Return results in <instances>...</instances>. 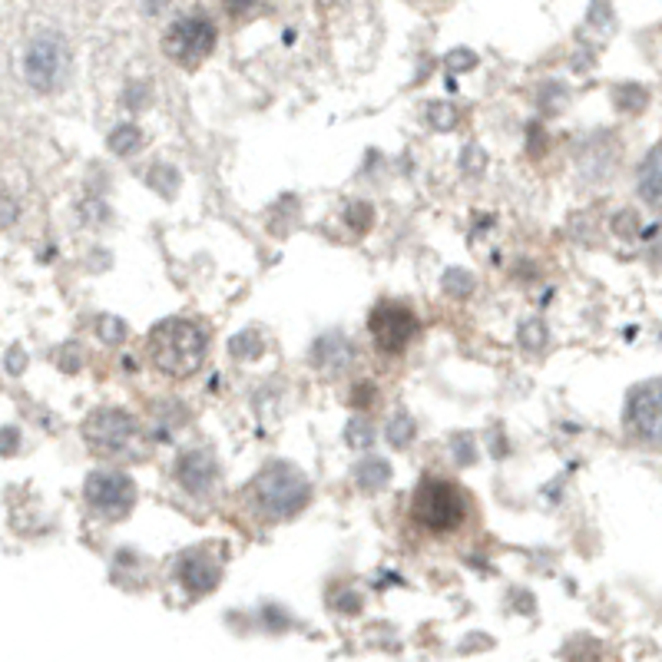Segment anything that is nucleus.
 <instances>
[{
	"label": "nucleus",
	"mask_w": 662,
	"mask_h": 662,
	"mask_svg": "<svg viewBox=\"0 0 662 662\" xmlns=\"http://www.w3.org/2000/svg\"><path fill=\"white\" fill-rule=\"evenodd\" d=\"M209 339L205 331L189 318H169L153 328L150 335V362L166 378H189L205 362Z\"/></svg>",
	"instance_id": "1"
},
{
	"label": "nucleus",
	"mask_w": 662,
	"mask_h": 662,
	"mask_svg": "<svg viewBox=\"0 0 662 662\" xmlns=\"http://www.w3.org/2000/svg\"><path fill=\"white\" fill-rule=\"evenodd\" d=\"M83 440L96 458L109 461H140L146 454L140 421L120 407H96L83 421Z\"/></svg>",
	"instance_id": "2"
},
{
	"label": "nucleus",
	"mask_w": 662,
	"mask_h": 662,
	"mask_svg": "<svg viewBox=\"0 0 662 662\" xmlns=\"http://www.w3.org/2000/svg\"><path fill=\"white\" fill-rule=\"evenodd\" d=\"M411 517L427 533H451L464 523L468 500L454 484L440 481V477H424L411 497Z\"/></svg>",
	"instance_id": "3"
},
{
	"label": "nucleus",
	"mask_w": 662,
	"mask_h": 662,
	"mask_svg": "<svg viewBox=\"0 0 662 662\" xmlns=\"http://www.w3.org/2000/svg\"><path fill=\"white\" fill-rule=\"evenodd\" d=\"M311 497L308 477L285 461L269 464L259 477H256V504L262 507L265 517L272 520H288L295 517Z\"/></svg>",
	"instance_id": "4"
},
{
	"label": "nucleus",
	"mask_w": 662,
	"mask_h": 662,
	"mask_svg": "<svg viewBox=\"0 0 662 662\" xmlns=\"http://www.w3.org/2000/svg\"><path fill=\"white\" fill-rule=\"evenodd\" d=\"M83 497L93 513L106 520H123L137 504V484L123 471H93L83 484Z\"/></svg>",
	"instance_id": "5"
},
{
	"label": "nucleus",
	"mask_w": 662,
	"mask_h": 662,
	"mask_svg": "<svg viewBox=\"0 0 662 662\" xmlns=\"http://www.w3.org/2000/svg\"><path fill=\"white\" fill-rule=\"evenodd\" d=\"M212 47H215V27L202 14L173 21V27L163 37V54L179 67H199L212 54Z\"/></svg>",
	"instance_id": "6"
},
{
	"label": "nucleus",
	"mask_w": 662,
	"mask_h": 662,
	"mask_svg": "<svg viewBox=\"0 0 662 662\" xmlns=\"http://www.w3.org/2000/svg\"><path fill=\"white\" fill-rule=\"evenodd\" d=\"M371 339L385 355H401L417 335V315L401 302H381L371 311Z\"/></svg>",
	"instance_id": "7"
},
{
	"label": "nucleus",
	"mask_w": 662,
	"mask_h": 662,
	"mask_svg": "<svg viewBox=\"0 0 662 662\" xmlns=\"http://www.w3.org/2000/svg\"><path fill=\"white\" fill-rule=\"evenodd\" d=\"M626 427L646 445H662V378L642 381L629 391Z\"/></svg>",
	"instance_id": "8"
},
{
	"label": "nucleus",
	"mask_w": 662,
	"mask_h": 662,
	"mask_svg": "<svg viewBox=\"0 0 662 662\" xmlns=\"http://www.w3.org/2000/svg\"><path fill=\"white\" fill-rule=\"evenodd\" d=\"M24 70H27V80L34 90H44V93L54 90L67 73V47L50 34L37 37L27 50Z\"/></svg>",
	"instance_id": "9"
},
{
	"label": "nucleus",
	"mask_w": 662,
	"mask_h": 662,
	"mask_svg": "<svg viewBox=\"0 0 662 662\" xmlns=\"http://www.w3.org/2000/svg\"><path fill=\"white\" fill-rule=\"evenodd\" d=\"M311 362L318 371H324L328 378H339L352 368L355 362V345L342 335V331H328L321 335L311 348Z\"/></svg>",
	"instance_id": "10"
},
{
	"label": "nucleus",
	"mask_w": 662,
	"mask_h": 662,
	"mask_svg": "<svg viewBox=\"0 0 662 662\" xmlns=\"http://www.w3.org/2000/svg\"><path fill=\"white\" fill-rule=\"evenodd\" d=\"M215 477H218V468H215V461H212L209 451H186L176 461V481L192 497H205L215 487Z\"/></svg>",
	"instance_id": "11"
},
{
	"label": "nucleus",
	"mask_w": 662,
	"mask_h": 662,
	"mask_svg": "<svg viewBox=\"0 0 662 662\" xmlns=\"http://www.w3.org/2000/svg\"><path fill=\"white\" fill-rule=\"evenodd\" d=\"M179 577H182V587L192 593V596H202L209 590L218 587V577H223V567H218L212 557L205 554H189L179 567Z\"/></svg>",
	"instance_id": "12"
},
{
	"label": "nucleus",
	"mask_w": 662,
	"mask_h": 662,
	"mask_svg": "<svg viewBox=\"0 0 662 662\" xmlns=\"http://www.w3.org/2000/svg\"><path fill=\"white\" fill-rule=\"evenodd\" d=\"M639 196L662 212V146H655L639 169Z\"/></svg>",
	"instance_id": "13"
},
{
	"label": "nucleus",
	"mask_w": 662,
	"mask_h": 662,
	"mask_svg": "<svg viewBox=\"0 0 662 662\" xmlns=\"http://www.w3.org/2000/svg\"><path fill=\"white\" fill-rule=\"evenodd\" d=\"M352 477H355L358 490L378 494V490H385L388 481H391V464L381 461V458H365V461L355 464V474H352Z\"/></svg>",
	"instance_id": "14"
},
{
	"label": "nucleus",
	"mask_w": 662,
	"mask_h": 662,
	"mask_svg": "<svg viewBox=\"0 0 662 662\" xmlns=\"http://www.w3.org/2000/svg\"><path fill=\"white\" fill-rule=\"evenodd\" d=\"M140 146H143V133H140V127H133V123H123V127H117L114 133H109V150L120 153V156H130V153H137Z\"/></svg>",
	"instance_id": "15"
},
{
	"label": "nucleus",
	"mask_w": 662,
	"mask_h": 662,
	"mask_svg": "<svg viewBox=\"0 0 662 662\" xmlns=\"http://www.w3.org/2000/svg\"><path fill=\"white\" fill-rule=\"evenodd\" d=\"M414 421L407 417V414H398L391 424H388V440H391V445L394 448H407L411 445V440H414Z\"/></svg>",
	"instance_id": "16"
},
{
	"label": "nucleus",
	"mask_w": 662,
	"mask_h": 662,
	"mask_svg": "<svg viewBox=\"0 0 662 662\" xmlns=\"http://www.w3.org/2000/svg\"><path fill=\"white\" fill-rule=\"evenodd\" d=\"M520 345H523L527 352H540V348L546 345V328H543V321L530 318V321L520 324Z\"/></svg>",
	"instance_id": "17"
},
{
	"label": "nucleus",
	"mask_w": 662,
	"mask_h": 662,
	"mask_svg": "<svg viewBox=\"0 0 662 662\" xmlns=\"http://www.w3.org/2000/svg\"><path fill=\"white\" fill-rule=\"evenodd\" d=\"M345 440L355 451H368L375 445V427L368 421H352L348 430H345Z\"/></svg>",
	"instance_id": "18"
},
{
	"label": "nucleus",
	"mask_w": 662,
	"mask_h": 662,
	"mask_svg": "<svg viewBox=\"0 0 662 662\" xmlns=\"http://www.w3.org/2000/svg\"><path fill=\"white\" fill-rule=\"evenodd\" d=\"M445 292L454 295V298H464V295L474 292V279H471L464 269H451V272L445 275Z\"/></svg>",
	"instance_id": "19"
},
{
	"label": "nucleus",
	"mask_w": 662,
	"mask_h": 662,
	"mask_svg": "<svg viewBox=\"0 0 662 662\" xmlns=\"http://www.w3.org/2000/svg\"><path fill=\"white\" fill-rule=\"evenodd\" d=\"M99 339L106 345H120L127 339V324L120 318H99Z\"/></svg>",
	"instance_id": "20"
},
{
	"label": "nucleus",
	"mask_w": 662,
	"mask_h": 662,
	"mask_svg": "<svg viewBox=\"0 0 662 662\" xmlns=\"http://www.w3.org/2000/svg\"><path fill=\"white\" fill-rule=\"evenodd\" d=\"M348 226H352L355 233H368V229H371V205H368V202L348 205Z\"/></svg>",
	"instance_id": "21"
},
{
	"label": "nucleus",
	"mask_w": 662,
	"mask_h": 662,
	"mask_svg": "<svg viewBox=\"0 0 662 662\" xmlns=\"http://www.w3.org/2000/svg\"><path fill=\"white\" fill-rule=\"evenodd\" d=\"M430 123H434L437 130H451V127L458 123V109H451L448 103L430 106Z\"/></svg>",
	"instance_id": "22"
},
{
	"label": "nucleus",
	"mask_w": 662,
	"mask_h": 662,
	"mask_svg": "<svg viewBox=\"0 0 662 662\" xmlns=\"http://www.w3.org/2000/svg\"><path fill=\"white\" fill-rule=\"evenodd\" d=\"M223 4L233 17H249L262 8V0H223Z\"/></svg>",
	"instance_id": "23"
},
{
	"label": "nucleus",
	"mask_w": 662,
	"mask_h": 662,
	"mask_svg": "<svg viewBox=\"0 0 662 662\" xmlns=\"http://www.w3.org/2000/svg\"><path fill=\"white\" fill-rule=\"evenodd\" d=\"M17 440H21L17 427H4V430H0V454H14V451H17Z\"/></svg>",
	"instance_id": "24"
},
{
	"label": "nucleus",
	"mask_w": 662,
	"mask_h": 662,
	"mask_svg": "<svg viewBox=\"0 0 662 662\" xmlns=\"http://www.w3.org/2000/svg\"><path fill=\"white\" fill-rule=\"evenodd\" d=\"M368 398H375V388H371V385H362V388H355V394H352V401H355L358 407H368V404H371Z\"/></svg>",
	"instance_id": "25"
},
{
	"label": "nucleus",
	"mask_w": 662,
	"mask_h": 662,
	"mask_svg": "<svg viewBox=\"0 0 662 662\" xmlns=\"http://www.w3.org/2000/svg\"><path fill=\"white\" fill-rule=\"evenodd\" d=\"M169 4H173V0H143L146 14H163V11H166Z\"/></svg>",
	"instance_id": "26"
}]
</instances>
